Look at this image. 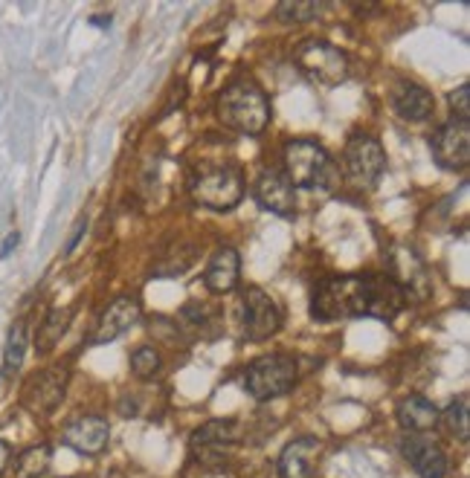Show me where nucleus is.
<instances>
[{"label": "nucleus", "instance_id": "obj_17", "mask_svg": "<svg viewBox=\"0 0 470 478\" xmlns=\"http://www.w3.org/2000/svg\"><path fill=\"white\" fill-rule=\"evenodd\" d=\"M238 276H241V256L238 249L232 247H218L212 252L210 264H206L203 273V284L215 296H224V293H232L238 287Z\"/></svg>", "mask_w": 470, "mask_h": 478}, {"label": "nucleus", "instance_id": "obj_3", "mask_svg": "<svg viewBox=\"0 0 470 478\" xmlns=\"http://www.w3.org/2000/svg\"><path fill=\"white\" fill-rule=\"evenodd\" d=\"M285 177L290 186H302L308 191H334L340 186L334 157L314 139H290L285 145Z\"/></svg>", "mask_w": 470, "mask_h": 478}, {"label": "nucleus", "instance_id": "obj_15", "mask_svg": "<svg viewBox=\"0 0 470 478\" xmlns=\"http://www.w3.org/2000/svg\"><path fill=\"white\" fill-rule=\"evenodd\" d=\"M400 453L412 464L418 478H445L447 475V455L436 441L421 438V435H407L400 441Z\"/></svg>", "mask_w": 470, "mask_h": 478}, {"label": "nucleus", "instance_id": "obj_31", "mask_svg": "<svg viewBox=\"0 0 470 478\" xmlns=\"http://www.w3.org/2000/svg\"><path fill=\"white\" fill-rule=\"evenodd\" d=\"M90 21H93V26H99V30H105V26H110V15H108V18H105V15H93Z\"/></svg>", "mask_w": 470, "mask_h": 478}, {"label": "nucleus", "instance_id": "obj_9", "mask_svg": "<svg viewBox=\"0 0 470 478\" xmlns=\"http://www.w3.org/2000/svg\"><path fill=\"white\" fill-rule=\"evenodd\" d=\"M67 380H70V374H67V368H61V365H52V368L38 371L23 388L26 412H32L38 417L52 415L55 409H59V403L64 400Z\"/></svg>", "mask_w": 470, "mask_h": 478}, {"label": "nucleus", "instance_id": "obj_2", "mask_svg": "<svg viewBox=\"0 0 470 478\" xmlns=\"http://www.w3.org/2000/svg\"><path fill=\"white\" fill-rule=\"evenodd\" d=\"M218 119L238 134H261L270 125V99L253 79H238L218 96Z\"/></svg>", "mask_w": 470, "mask_h": 478}, {"label": "nucleus", "instance_id": "obj_20", "mask_svg": "<svg viewBox=\"0 0 470 478\" xmlns=\"http://www.w3.org/2000/svg\"><path fill=\"white\" fill-rule=\"evenodd\" d=\"M395 417L409 435H424V432H430L441 424L438 406L433 400L421 397V395H409V397L400 400L398 409H395Z\"/></svg>", "mask_w": 470, "mask_h": 478}, {"label": "nucleus", "instance_id": "obj_30", "mask_svg": "<svg viewBox=\"0 0 470 478\" xmlns=\"http://www.w3.org/2000/svg\"><path fill=\"white\" fill-rule=\"evenodd\" d=\"M15 247H18V232H12V235L6 238V241H3V247H0V258H6Z\"/></svg>", "mask_w": 470, "mask_h": 478}, {"label": "nucleus", "instance_id": "obj_25", "mask_svg": "<svg viewBox=\"0 0 470 478\" xmlns=\"http://www.w3.org/2000/svg\"><path fill=\"white\" fill-rule=\"evenodd\" d=\"M441 420L447 424V429H450V435L456 441H462V444L470 441V417H467V397L464 395L447 406L445 415H441Z\"/></svg>", "mask_w": 470, "mask_h": 478}, {"label": "nucleus", "instance_id": "obj_6", "mask_svg": "<svg viewBox=\"0 0 470 478\" xmlns=\"http://www.w3.org/2000/svg\"><path fill=\"white\" fill-rule=\"evenodd\" d=\"M296 67L323 87H337L349 79V55L323 38H305L294 52Z\"/></svg>", "mask_w": 470, "mask_h": 478}, {"label": "nucleus", "instance_id": "obj_24", "mask_svg": "<svg viewBox=\"0 0 470 478\" xmlns=\"http://www.w3.org/2000/svg\"><path fill=\"white\" fill-rule=\"evenodd\" d=\"M26 348H30V340H26V325L23 322H15L6 336V348H3V365L6 371H18L23 365L26 357Z\"/></svg>", "mask_w": 470, "mask_h": 478}, {"label": "nucleus", "instance_id": "obj_12", "mask_svg": "<svg viewBox=\"0 0 470 478\" xmlns=\"http://www.w3.org/2000/svg\"><path fill=\"white\" fill-rule=\"evenodd\" d=\"M61 441L79 455H102L110 441V426L99 415H81L64 426Z\"/></svg>", "mask_w": 470, "mask_h": 478}, {"label": "nucleus", "instance_id": "obj_11", "mask_svg": "<svg viewBox=\"0 0 470 478\" xmlns=\"http://www.w3.org/2000/svg\"><path fill=\"white\" fill-rule=\"evenodd\" d=\"M140 319H143L140 302L131 299V296H119V299H114L102 311L99 322H96V331L90 336V342L93 345L114 342V340H119L122 333H128L134 325H140Z\"/></svg>", "mask_w": 470, "mask_h": 478}, {"label": "nucleus", "instance_id": "obj_7", "mask_svg": "<svg viewBox=\"0 0 470 478\" xmlns=\"http://www.w3.org/2000/svg\"><path fill=\"white\" fill-rule=\"evenodd\" d=\"M282 322L285 311L270 293H265L261 287H247L241 293V325L250 342H265L270 336H276Z\"/></svg>", "mask_w": 470, "mask_h": 478}, {"label": "nucleus", "instance_id": "obj_27", "mask_svg": "<svg viewBox=\"0 0 470 478\" xmlns=\"http://www.w3.org/2000/svg\"><path fill=\"white\" fill-rule=\"evenodd\" d=\"M447 102H450V107H453V119H464L467 122V114H470V107H467V102H470V87L467 84H459L450 96H447Z\"/></svg>", "mask_w": 470, "mask_h": 478}, {"label": "nucleus", "instance_id": "obj_8", "mask_svg": "<svg viewBox=\"0 0 470 478\" xmlns=\"http://www.w3.org/2000/svg\"><path fill=\"white\" fill-rule=\"evenodd\" d=\"M343 163H345V174L354 183L357 189H369L383 177L386 172V154L380 143L369 134H354L343 151Z\"/></svg>", "mask_w": 470, "mask_h": 478}, {"label": "nucleus", "instance_id": "obj_14", "mask_svg": "<svg viewBox=\"0 0 470 478\" xmlns=\"http://www.w3.org/2000/svg\"><path fill=\"white\" fill-rule=\"evenodd\" d=\"M241 438V424L235 420H210L192 435V449L201 461H218Z\"/></svg>", "mask_w": 470, "mask_h": 478}, {"label": "nucleus", "instance_id": "obj_26", "mask_svg": "<svg viewBox=\"0 0 470 478\" xmlns=\"http://www.w3.org/2000/svg\"><path fill=\"white\" fill-rule=\"evenodd\" d=\"M163 368V357H160V351L157 348H151V345H140L131 354V371L140 377V380H151V377H157Z\"/></svg>", "mask_w": 470, "mask_h": 478}, {"label": "nucleus", "instance_id": "obj_13", "mask_svg": "<svg viewBox=\"0 0 470 478\" xmlns=\"http://www.w3.org/2000/svg\"><path fill=\"white\" fill-rule=\"evenodd\" d=\"M256 200L261 209H267V212L273 215H294L296 212V191L294 186H290V180L279 172V168H265V172L258 174L256 180Z\"/></svg>", "mask_w": 470, "mask_h": 478}, {"label": "nucleus", "instance_id": "obj_18", "mask_svg": "<svg viewBox=\"0 0 470 478\" xmlns=\"http://www.w3.org/2000/svg\"><path fill=\"white\" fill-rule=\"evenodd\" d=\"M320 453H323L320 438H311L308 435V438L290 441L279 455V475L282 478H314Z\"/></svg>", "mask_w": 470, "mask_h": 478}, {"label": "nucleus", "instance_id": "obj_10", "mask_svg": "<svg viewBox=\"0 0 470 478\" xmlns=\"http://www.w3.org/2000/svg\"><path fill=\"white\" fill-rule=\"evenodd\" d=\"M433 157L447 172H464L470 157V128L464 119H450L430 139Z\"/></svg>", "mask_w": 470, "mask_h": 478}, {"label": "nucleus", "instance_id": "obj_19", "mask_svg": "<svg viewBox=\"0 0 470 478\" xmlns=\"http://www.w3.org/2000/svg\"><path fill=\"white\" fill-rule=\"evenodd\" d=\"M392 107H395V114L400 119L424 122V119L433 116L436 99H433L430 90L421 87V84H416V81H398L395 90H392Z\"/></svg>", "mask_w": 470, "mask_h": 478}, {"label": "nucleus", "instance_id": "obj_21", "mask_svg": "<svg viewBox=\"0 0 470 478\" xmlns=\"http://www.w3.org/2000/svg\"><path fill=\"white\" fill-rule=\"evenodd\" d=\"M73 313H76L73 307H52V311L44 316V322L38 325V333H35L38 354H47V351H52L61 342V336L67 333V328H70V322H73Z\"/></svg>", "mask_w": 470, "mask_h": 478}, {"label": "nucleus", "instance_id": "obj_1", "mask_svg": "<svg viewBox=\"0 0 470 478\" xmlns=\"http://www.w3.org/2000/svg\"><path fill=\"white\" fill-rule=\"evenodd\" d=\"M371 307V273L369 276H331L314 293L311 316L320 322L369 316Z\"/></svg>", "mask_w": 470, "mask_h": 478}, {"label": "nucleus", "instance_id": "obj_29", "mask_svg": "<svg viewBox=\"0 0 470 478\" xmlns=\"http://www.w3.org/2000/svg\"><path fill=\"white\" fill-rule=\"evenodd\" d=\"M9 461H12V449L6 441H0V478H3L6 467H9Z\"/></svg>", "mask_w": 470, "mask_h": 478}, {"label": "nucleus", "instance_id": "obj_28", "mask_svg": "<svg viewBox=\"0 0 470 478\" xmlns=\"http://www.w3.org/2000/svg\"><path fill=\"white\" fill-rule=\"evenodd\" d=\"M85 229H88V220H85V218H79V223L73 227V238H70V241H67L64 252H73V249H76V244L81 241V235H85Z\"/></svg>", "mask_w": 470, "mask_h": 478}, {"label": "nucleus", "instance_id": "obj_23", "mask_svg": "<svg viewBox=\"0 0 470 478\" xmlns=\"http://www.w3.org/2000/svg\"><path fill=\"white\" fill-rule=\"evenodd\" d=\"M325 3H320V0H282L276 6V18L282 23H308L314 18H320Z\"/></svg>", "mask_w": 470, "mask_h": 478}, {"label": "nucleus", "instance_id": "obj_22", "mask_svg": "<svg viewBox=\"0 0 470 478\" xmlns=\"http://www.w3.org/2000/svg\"><path fill=\"white\" fill-rule=\"evenodd\" d=\"M50 461H52V449L50 444H38L23 449L15 461V475L18 478H41L50 470Z\"/></svg>", "mask_w": 470, "mask_h": 478}, {"label": "nucleus", "instance_id": "obj_4", "mask_svg": "<svg viewBox=\"0 0 470 478\" xmlns=\"http://www.w3.org/2000/svg\"><path fill=\"white\" fill-rule=\"evenodd\" d=\"M192 200L212 212H229L244 198V174L232 163H203L189 180Z\"/></svg>", "mask_w": 470, "mask_h": 478}, {"label": "nucleus", "instance_id": "obj_16", "mask_svg": "<svg viewBox=\"0 0 470 478\" xmlns=\"http://www.w3.org/2000/svg\"><path fill=\"white\" fill-rule=\"evenodd\" d=\"M389 278L407 293V296L427 299V296H430V290H433L424 261L412 249H407V247H398L395 249V256H392V276Z\"/></svg>", "mask_w": 470, "mask_h": 478}, {"label": "nucleus", "instance_id": "obj_5", "mask_svg": "<svg viewBox=\"0 0 470 478\" xmlns=\"http://www.w3.org/2000/svg\"><path fill=\"white\" fill-rule=\"evenodd\" d=\"M299 380V365L290 354H265L253 360L244 371V388L258 403L285 397Z\"/></svg>", "mask_w": 470, "mask_h": 478}]
</instances>
